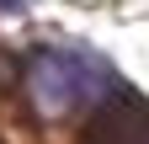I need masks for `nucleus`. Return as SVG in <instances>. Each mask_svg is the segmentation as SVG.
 <instances>
[{"label":"nucleus","mask_w":149,"mask_h":144,"mask_svg":"<svg viewBox=\"0 0 149 144\" xmlns=\"http://www.w3.org/2000/svg\"><path fill=\"white\" fill-rule=\"evenodd\" d=\"M85 144H149V101L123 85L117 96H107L96 107V123H91Z\"/></svg>","instance_id":"2"},{"label":"nucleus","mask_w":149,"mask_h":144,"mask_svg":"<svg viewBox=\"0 0 149 144\" xmlns=\"http://www.w3.org/2000/svg\"><path fill=\"white\" fill-rule=\"evenodd\" d=\"M22 85H27L32 112L48 117V123L80 112V107H101L107 96L123 91L112 64L91 48H37L22 69Z\"/></svg>","instance_id":"1"},{"label":"nucleus","mask_w":149,"mask_h":144,"mask_svg":"<svg viewBox=\"0 0 149 144\" xmlns=\"http://www.w3.org/2000/svg\"><path fill=\"white\" fill-rule=\"evenodd\" d=\"M22 6H32V0H0V16H11V11H22Z\"/></svg>","instance_id":"3"}]
</instances>
